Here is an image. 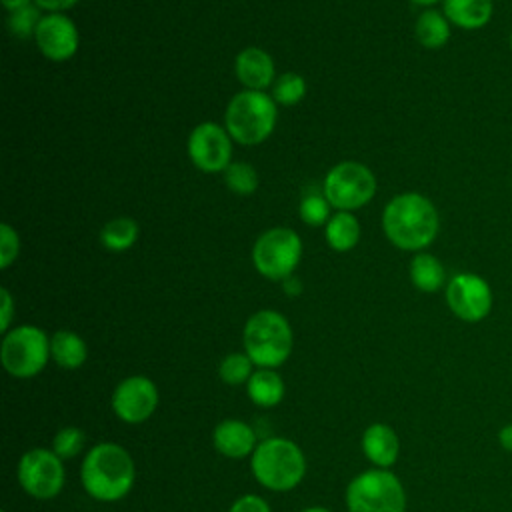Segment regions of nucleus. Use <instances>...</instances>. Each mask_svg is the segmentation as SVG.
Returning a JSON list of instances; mask_svg holds the SVG:
<instances>
[{
    "label": "nucleus",
    "mask_w": 512,
    "mask_h": 512,
    "mask_svg": "<svg viewBox=\"0 0 512 512\" xmlns=\"http://www.w3.org/2000/svg\"><path fill=\"white\" fill-rule=\"evenodd\" d=\"M382 230L390 244L406 252H422L440 232V216L432 200L420 192H402L388 200Z\"/></svg>",
    "instance_id": "obj_1"
},
{
    "label": "nucleus",
    "mask_w": 512,
    "mask_h": 512,
    "mask_svg": "<svg viewBox=\"0 0 512 512\" xmlns=\"http://www.w3.org/2000/svg\"><path fill=\"white\" fill-rule=\"evenodd\" d=\"M80 480L90 498L98 502H118L132 490L136 466L124 446L100 442L86 452L80 466Z\"/></svg>",
    "instance_id": "obj_2"
},
{
    "label": "nucleus",
    "mask_w": 512,
    "mask_h": 512,
    "mask_svg": "<svg viewBox=\"0 0 512 512\" xmlns=\"http://www.w3.org/2000/svg\"><path fill=\"white\" fill-rule=\"evenodd\" d=\"M250 470L260 486L272 492H288L304 480L306 458L296 442L272 436L254 448Z\"/></svg>",
    "instance_id": "obj_3"
},
{
    "label": "nucleus",
    "mask_w": 512,
    "mask_h": 512,
    "mask_svg": "<svg viewBox=\"0 0 512 512\" xmlns=\"http://www.w3.org/2000/svg\"><path fill=\"white\" fill-rule=\"evenodd\" d=\"M278 108L270 94L260 90H240L234 94L224 112V128L244 146L264 142L276 128Z\"/></svg>",
    "instance_id": "obj_4"
},
{
    "label": "nucleus",
    "mask_w": 512,
    "mask_h": 512,
    "mask_svg": "<svg viewBox=\"0 0 512 512\" xmlns=\"http://www.w3.org/2000/svg\"><path fill=\"white\" fill-rule=\"evenodd\" d=\"M244 352L258 368H278L292 352L290 322L276 310H258L244 324Z\"/></svg>",
    "instance_id": "obj_5"
},
{
    "label": "nucleus",
    "mask_w": 512,
    "mask_h": 512,
    "mask_svg": "<svg viewBox=\"0 0 512 512\" xmlns=\"http://www.w3.org/2000/svg\"><path fill=\"white\" fill-rule=\"evenodd\" d=\"M348 512H406V492L388 468L360 472L346 486Z\"/></svg>",
    "instance_id": "obj_6"
},
{
    "label": "nucleus",
    "mask_w": 512,
    "mask_h": 512,
    "mask_svg": "<svg viewBox=\"0 0 512 512\" xmlns=\"http://www.w3.org/2000/svg\"><path fill=\"white\" fill-rule=\"evenodd\" d=\"M0 360L10 376L32 378L50 360V338L42 328L32 324L10 328L0 344Z\"/></svg>",
    "instance_id": "obj_7"
},
{
    "label": "nucleus",
    "mask_w": 512,
    "mask_h": 512,
    "mask_svg": "<svg viewBox=\"0 0 512 512\" xmlns=\"http://www.w3.org/2000/svg\"><path fill=\"white\" fill-rule=\"evenodd\" d=\"M322 194L332 208L340 212H352L366 206L374 198L376 178L366 164L344 160L326 172Z\"/></svg>",
    "instance_id": "obj_8"
},
{
    "label": "nucleus",
    "mask_w": 512,
    "mask_h": 512,
    "mask_svg": "<svg viewBox=\"0 0 512 512\" xmlns=\"http://www.w3.org/2000/svg\"><path fill=\"white\" fill-rule=\"evenodd\" d=\"M302 258V240L292 228L264 230L252 246V264L268 280H284L294 274Z\"/></svg>",
    "instance_id": "obj_9"
},
{
    "label": "nucleus",
    "mask_w": 512,
    "mask_h": 512,
    "mask_svg": "<svg viewBox=\"0 0 512 512\" xmlns=\"http://www.w3.org/2000/svg\"><path fill=\"white\" fill-rule=\"evenodd\" d=\"M64 460L48 448H30L18 462V482L22 490L36 500L56 498L66 480Z\"/></svg>",
    "instance_id": "obj_10"
},
{
    "label": "nucleus",
    "mask_w": 512,
    "mask_h": 512,
    "mask_svg": "<svg viewBox=\"0 0 512 512\" xmlns=\"http://www.w3.org/2000/svg\"><path fill=\"white\" fill-rule=\"evenodd\" d=\"M492 288L488 280L474 272H458L446 282V304L462 322L476 324L492 310Z\"/></svg>",
    "instance_id": "obj_11"
},
{
    "label": "nucleus",
    "mask_w": 512,
    "mask_h": 512,
    "mask_svg": "<svg viewBox=\"0 0 512 512\" xmlns=\"http://www.w3.org/2000/svg\"><path fill=\"white\" fill-rule=\"evenodd\" d=\"M186 152L200 172H224L232 162V136L216 122H200L188 136Z\"/></svg>",
    "instance_id": "obj_12"
},
{
    "label": "nucleus",
    "mask_w": 512,
    "mask_h": 512,
    "mask_svg": "<svg viewBox=\"0 0 512 512\" xmlns=\"http://www.w3.org/2000/svg\"><path fill=\"white\" fill-rule=\"evenodd\" d=\"M160 394L146 376H128L112 392V410L126 424L146 422L158 408Z\"/></svg>",
    "instance_id": "obj_13"
},
{
    "label": "nucleus",
    "mask_w": 512,
    "mask_h": 512,
    "mask_svg": "<svg viewBox=\"0 0 512 512\" xmlns=\"http://www.w3.org/2000/svg\"><path fill=\"white\" fill-rule=\"evenodd\" d=\"M34 40L42 56L52 62L70 60L80 46L78 28L64 12L44 14L34 32Z\"/></svg>",
    "instance_id": "obj_14"
},
{
    "label": "nucleus",
    "mask_w": 512,
    "mask_h": 512,
    "mask_svg": "<svg viewBox=\"0 0 512 512\" xmlns=\"http://www.w3.org/2000/svg\"><path fill=\"white\" fill-rule=\"evenodd\" d=\"M234 72L246 90L264 92L276 80V68L272 56L256 46L244 48L234 60Z\"/></svg>",
    "instance_id": "obj_15"
},
{
    "label": "nucleus",
    "mask_w": 512,
    "mask_h": 512,
    "mask_svg": "<svg viewBox=\"0 0 512 512\" xmlns=\"http://www.w3.org/2000/svg\"><path fill=\"white\" fill-rule=\"evenodd\" d=\"M212 442L214 448L226 456V458H244V456H252L256 444V432L250 424L236 420V418H228L218 422V426L214 428L212 434Z\"/></svg>",
    "instance_id": "obj_16"
},
{
    "label": "nucleus",
    "mask_w": 512,
    "mask_h": 512,
    "mask_svg": "<svg viewBox=\"0 0 512 512\" xmlns=\"http://www.w3.org/2000/svg\"><path fill=\"white\" fill-rule=\"evenodd\" d=\"M362 452L376 468H390L400 456L398 434L388 424H370L362 434Z\"/></svg>",
    "instance_id": "obj_17"
},
{
    "label": "nucleus",
    "mask_w": 512,
    "mask_h": 512,
    "mask_svg": "<svg viewBox=\"0 0 512 512\" xmlns=\"http://www.w3.org/2000/svg\"><path fill=\"white\" fill-rule=\"evenodd\" d=\"M442 12L448 22L460 30H480L494 16L492 0H442Z\"/></svg>",
    "instance_id": "obj_18"
},
{
    "label": "nucleus",
    "mask_w": 512,
    "mask_h": 512,
    "mask_svg": "<svg viewBox=\"0 0 512 512\" xmlns=\"http://www.w3.org/2000/svg\"><path fill=\"white\" fill-rule=\"evenodd\" d=\"M246 392L252 404L260 408H274L282 402L286 386L274 368H258L246 382Z\"/></svg>",
    "instance_id": "obj_19"
},
{
    "label": "nucleus",
    "mask_w": 512,
    "mask_h": 512,
    "mask_svg": "<svg viewBox=\"0 0 512 512\" xmlns=\"http://www.w3.org/2000/svg\"><path fill=\"white\" fill-rule=\"evenodd\" d=\"M408 276L414 288L420 292L432 294L438 292L448 280H446V270L444 264L430 252H416L410 260L408 266Z\"/></svg>",
    "instance_id": "obj_20"
},
{
    "label": "nucleus",
    "mask_w": 512,
    "mask_h": 512,
    "mask_svg": "<svg viewBox=\"0 0 512 512\" xmlns=\"http://www.w3.org/2000/svg\"><path fill=\"white\" fill-rule=\"evenodd\" d=\"M50 358L64 370H76L88 358L86 342L72 330H56L50 336Z\"/></svg>",
    "instance_id": "obj_21"
},
{
    "label": "nucleus",
    "mask_w": 512,
    "mask_h": 512,
    "mask_svg": "<svg viewBox=\"0 0 512 512\" xmlns=\"http://www.w3.org/2000/svg\"><path fill=\"white\" fill-rule=\"evenodd\" d=\"M414 36L424 48L436 50V48H442L448 44V40L452 36V24L444 16V12H440L436 8H426L416 18Z\"/></svg>",
    "instance_id": "obj_22"
},
{
    "label": "nucleus",
    "mask_w": 512,
    "mask_h": 512,
    "mask_svg": "<svg viewBox=\"0 0 512 512\" xmlns=\"http://www.w3.org/2000/svg\"><path fill=\"white\" fill-rule=\"evenodd\" d=\"M326 242L336 252H348L352 250L360 240V222L352 212H340L330 216L324 230Z\"/></svg>",
    "instance_id": "obj_23"
},
{
    "label": "nucleus",
    "mask_w": 512,
    "mask_h": 512,
    "mask_svg": "<svg viewBox=\"0 0 512 512\" xmlns=\"http://www.w3.org/2000/svg\"><path fill=\"white\" fill-rule=\"evenodd\" d=\"M138 222L130 216H118L108 220L100 228V242L110 252H124L132 248L138 240Z\"/></svg>",
    "instance_id": "obj_24"
},
{
    "label": "nucleus",
    "mask_w": 512,
    "mask_h": 512,
    "mask_svg": "<svg viewBox=\"0 0 512 512\" xmlns=\"http://www.w3.org/2000/svg\"><path fill=\"white\" fill-rule=\"evenodd\" d=\"M254 362L246 352H230L218 364V376L228 386H240L254 374Z\"/></svg>",
    "instance_id": "obj_25"
},
{
    "label": "nucleus",
    "mask_w": 512,
    "mask_h": 512,
    "mask_svg": "<svg viewBox=\"0 0 512 512\" xmlns=\"http://www.w3.org/2000/svg\"><path fill=\"white\" fill-rule=\"evenodd\" d=\"M304 94H306L304 78L296 72H284V74L276 76L270 96L274 98L276 104L294 106L304 98Z\"/></svg>",
    "instance_id": "obj_26"
},
{
    "label": "nucleus",
    "mask_w": 512,
    "mask_h": 512,
    "mask_svg": "<svg viewBox=\"0 0 512 512\" xmlns=\"http://www.w3.org/2000/svg\"><path fill=\"white\" fill-rule=\"evenodd\" d=\"M224 184L238 196H248L258 188V174L248 162H230L224 170Z\"/></svg>",
    "instance_id": "obj_27"
},
{
    "label": "nucleus",
    "mask_w": 512,
    "mask_h": 512,
    "mask_svg": "<svg viewBox=\"0 0 512 512\" xmlns=\"http://www.w3.org/2000/svg\"><path fill=\"white\" fill-rule=\"evenodd\" d=\"M330 202L326 200L324 194L320 192H306L300 200V206H298V214L302 218V222H306L308 226H322L330 220Z\"/></svg>",
    "instance_id": "obj_28"
},
{
    "label": "nucleus",
    "mask_w": 512,
    "mask_h": 512,
    "mask_svg": "<svg viewBox=\"0 0 512 512\" xmlns=\"http://www.w3.org/2000/svg\"><path fill=\"white\" fill-rule=\"evenodd\" d=\"M86 444V436L80 428L76 426H66L60 428L52 440V450L62 458V460H70L76 458Z\"/></svg>",
    "instance_id": "obj_29"
},
{
    "label": "nucleus",
    "mask_w": 512,
    "mask_h": 512,
    "mask_svg": "<svg viewBox=\"0 0 512 512\" xmlns=\"http://www.w3.org/2000/svg\"><path fill=\"white\" fill-rule=\"evenodd\" d=\"M40 18H42L40 8L36 4H30L16 12H8V30L12 36L26 40V38L34 36Z\"/></svg>",
    "instance_id": "obj_30"
},
{
    "label": "nucleus",
    "mask_w": 512,
    "mask_h": 512,
    "mask_svg": "<svg viewBox=\"0 0 512 512\" xmlns=\"http://www.w3.org/2000/svg\"><path fill=\"white\" fill-rule=\"evenodd\" d=\"M20 252V238L10 224H0V268L6 270Z\"/></svg>",
    "instance_id": "obj_31"
},
{
    "label": "nucleus",
    "mask_w": 512,
    "mask_h": 512,
    "mask_svg": "<svg viewBox=\"0 0 512 512\" xmlns=\"http://www.w3.org/2000/svg\"><path fill=\"white\" fill-rule=\"evenodd\" d=\"M228 512H272L268 502L256 494H244L236 498Z\"/></svg>",
    "instance_id": "obj_32"
},
{
    "label": "nucleus",
    "mask_w": 512,
    "mask_h": 512,
    "mask_svg": "<svg viewBox=\"0 0 512 512\" xmlns=\"http://www.w3.org/2000/svg\"><path fill=\"white\" fill-rule=\"evenodd\" d=\"M0 298H2V312H0V330L6 334L10 330V322H12V314H14V302L12 296L6 288L0 290Z\"/></svg>",
    "instance_id": "obj_33"
},
{
    "label": "nucleus",
    "mask_w": 512,
    "mask_h": 512,
    "mask_svg": "<svg viewBox=\"0 0 512 512\" xmlns=\"http://www.w3.org/2000/svg\"><path fill=\"white\" fill-rule=\"evenodd\" d=\"M76 2L78 0H34V4L46 12H64L72 8Z\"/></svg>",
    "instance_id": "obj_34"
},
{
    "label": "nucleus",
    "mask_w": 512,
    "mask_h": 512,
    "mask_svg": "<svg viewBox=\"0 0 512 512\" xmlns=\"http://www.w3.org/2000/svg\"><path fill=\"white\" fill-rule=\"evenodd\" d=\"M282 290L288 294V296H298L302 292V282L292 274L288 278L282 280Z\"/></svg>",
    "instance_id": "obj_35"
},
{
    "label": "nucleus",
    "mask_w": 512,
    "mask_h": 512,
    "mask_svg": "<svg viewBox=\"0 0 512 512\" xmlns=\"http://www.w3.org/2000/svg\"><path fill=\"white\" fill-rule=\"evenodd\" d=\"M498 444L506 450L512 452V424H506L498 430Z\"/></svg>",
    "instance_id": "obj_36"
},
{
    "label": "nucleus",
    "mask_w": 512,
    "mask_h": 512,
    "mask_svg": "<svg viewBox=\"0 0 512 512\" xmlns=\"http://www.w3.org/2000/svg\"><path fill=\"white\" fill-rule=\"evenodd\" d=\"M2 6L8 10V12H16V10H22L30 4H34V0H0Z\"/></svg>",
    "instance_id": "obj_37"
},
{
    "label": "nucleus",
    "mask_w": 512,
    "mask_h": 512,
    "mask_svg": "<svg viewBox=\"0 0 512 512\" xmlns=\"http://www.w3.org/2000/svg\"><path fill=\"white\" fill-rule=\"evenodd\" d=\"M412 4H418V6H434L436 2H440V0H410Z\"/></svg>",
    "instance_id": "obj_38"
},
{
    "label": "nucleus",
    "mask_w": 512,
    "mask_h": 512,
    "mask_svg": "<svg viewBox=\"0 0 512 512\" xmlns=\"http://www.w3.org/2000/svg\"><path fill=\"white\" fill-rule=\"evenodd\" d=\"M302 512H330V510L322 508V506H312V508H304Z\"/></svg>",
    "instance_id": "obj_39"
},
{
    "label": "nucleus",
    "mask_w": 512,
    "mask_h": 512,
    "mask_svg": "<svg viewBox=\"0 0 512 512\" xmlns=\"http://www.w3.org/2000/svg\"><path fill=\"white\" fill-rule=\"evenodd\" d=\"M508 44H510V50H512V32H510V38H508Z\"/></svg>",
    "instance_id": "obj_40"
},
{
    "label": "nucleus",
    "mask_w": 512,
    "mask_h": 512,
    "mask_svg": "<svg viewBox=\"0 0 512 512\" xmlns=\"http://www.w3.org/2000/svg\"><path fill=\"white\" fill-rule=\"evenodd\" d=\"M2 512H6V510H2Z\"/></svg>",
    "instance_id": "obj_41"
}]
</instances>
